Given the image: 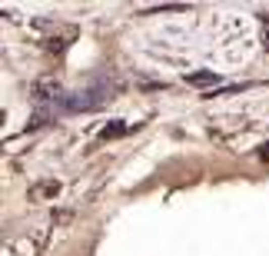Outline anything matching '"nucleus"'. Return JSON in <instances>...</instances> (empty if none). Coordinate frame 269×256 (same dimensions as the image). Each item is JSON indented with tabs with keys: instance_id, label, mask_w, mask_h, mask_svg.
<instances>
[{
	"instance_id": "f257e3e1",
	"label": "nucleus",
	"mask_w": 269,
	"mask_h": 256,
	"mask_svg": "<svg viewBox=\"0 0 269 256\" xmlns=\"http://www.w3.org/2000/svg\"><path fill=\"white\" fill-rule=\"evenodd\" d=\"M262 157H269V146H266V150H262Z\"/></svg>"
}]
</instances>
